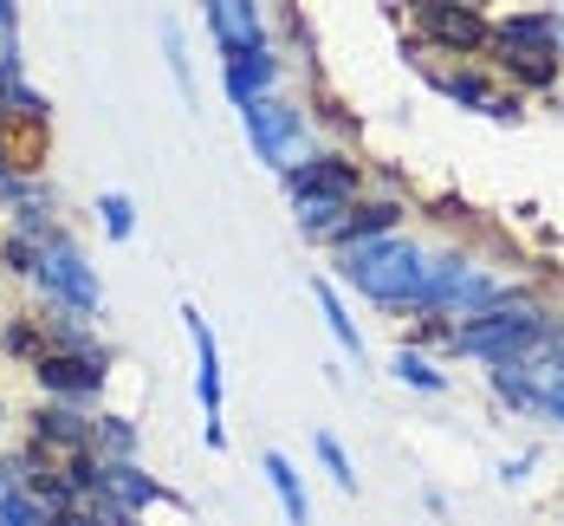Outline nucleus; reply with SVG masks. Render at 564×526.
I'll list each match as a JSON object with an SVG mask.
<instances>
[{"label": "nucleus", "mask_w": 564, "mask_h": 526, "mask_svg": "<svg viewBox=\"0 0 564 526\" xmlns=\"http://www.w3.org/2000/svg\"><path fill=\"white\" fill-rule=\"evenodd\" d=\"M344 287H357L377 305H415L422 299V280H429V254L415 240H364V247H344Z\"/></svg>", "instance_id": "1"}, {"label": "nucleus", "mask_w": 564, "mask_h": 526, "mask_svg": "<svg viewBox=\"0 0 564 526\" xmlns=\"http://www.w3.org/2000/svg\"><path fill=\"white\" fill-rule=\"evenodd\" d=\"M552 332V319L532 305V299H500L487 312H474L467 325H454V351L467 357H487V364H519L525 351Z\"/></svg>", "instance_id": "2"}, {"label": "nucleus", "mask_w": 564, "mask_h": 526, "mask_svg": "<svg viewBox=\"0 0 564 526\" xmlns=\"http://www.w3.org/2000/svg\"><path fill=\"white\" fill-rule=\"evenodd\" d=\"M240 124H247V143H253V157L260 163H273V170H299L305 157H312V130H305V117L280 105V98H253V105H240Z\"/></svg>", "instance_id": "3"}, {"label": "nucleus", "mask_w": 564, "mask_h": 526, "mask_svg": "<svg viewBox=\"0 0 564 526\" xmlns=\"http://www.w3.org/2000/svg\"><path fill=\"white\" fill-rule=\"evenodd\" d=\"M507 292L494 287L480 267H467V260H429V280H422V299H415V312H487V305H500Z\"/></svg>", "instance_id": "4"}, {"label": "nucleus", "mask_w": 564, "mask_h": 526, "mask_svg": "<svg viewBox=\"0 0 564 526\" xmlns=\"http://www.w3.org/2000/svg\"><path fill=\"white\" fill-rule=\"evenodd\" d=\"M46 292H53V305L65 312H78V319H91L98 305H105V292H98V273L85 267V254L72 247V240H46V254H40V267H33Z\"/></svg>", "instance_id": "5"}, {"label": "nucleus", "mask_w": 564, "mask_h": 526, "mask_svg": "<svg viewBox=\"0 0 564 526\" xmlns=\"http://www.w3.org/2000/svg\"><path fill=\"white\" fill-rule=\"evenodd\" d=\"M182 325H188V345H195V397H202V442L208 449H221V345H215V332H208V319L195 312V305H182Z\"/></svg>", "instance_id": "6"}, {"label": "nucleus", "mask_w": 564, "mask_h": 526, "mask_svg": "<svg viewBox=\"0 0 564 526\" xmlns=\"http://www.w3.org/2000/svg\"><path fill=\"white\" fill-rule=\"evenodd\" d=\"M40 384H46L53 397H98V390H105V351L91 345V339L46 351V357H40Z\"/></svg>", "instance_id": "7"}, {"label": "nucleus", "mask_w": 564, "mask_h": 526, "mask_svg": "<svg viewBox=\"0 0 564 526\" xmlns=\"http://www.w3.org/2000/svg\"><path fill=\"white\" fill-rule=\"evenodd\" d=\"M415 7V26L435 40V46H448V53H474L480 40H487V20L467 7V0H409Z\"/></svg>", "instance_id": "8"}, {"label": "nucleus", "mask_w": 564, "mask_h": 526, "mask_svg": "<svg viewBox=\"0 0 564 526\" xmlns=\"http://www.w3.org/2000/svg\"><path fill=\"white\" fill-rule=\"evenodd\" d=\"M208 33L227 58L267 53V26H260V7L253 0H208Z\"/></svg>", "instance_id": "9"}, {"label": "nucleus", "mask_w": 564, "mask_h": 526, "mask_svg": "<svg viewBox=\"0 0 564 526\" xmlns=\"http://www.w3.org/2000/svg\"><path fill=\"white\" fill-rule=\"evenodd\" d=\"M292 182V195H357V163H344V157H305L299 170L285 175Z\"/></svg>", "instance_id": "10"}, {"label": "nucleus", "mask_w": 564, "mask_h": 526, "mask_svg": "<svg viewBox=\"0 0 564 526\" xmlns=\"http://www.w3.org/2000/svg\"><path fill=\"white\" fill-rule=\"evenodd\" d=\"M280 85V65L267 53H247V58H227V98L234 105H253V98H273Z\"/></svg>", "instance_id": "11"}, {"label": "nucleus", "mask_w": 564, "mask_h": 526, "mask_svg": "<svg viewBox=\"0 0 564 526\" xmlns=\"http://www.w3.org/2000/svg\"><path fill=\"white\" fill-rule=\"evenodd\" d=\"M98 501H111L117 514H137V507L163 501V487H156L150 474H137L130 462H105V494H98Z\"/></svg>", "instance_id": "12"}, {"label": "nucleus", "mask_w": 564, "mask_h": 526, "mask_svg": "<svg viewBox=\"0 0 564 526\" xmlns=\"http://www.w3.org/2000/svg\"><path fill=\"white\" fill-rule=\"evenodd\" d=\"M442 92H448L454 105H474V111H487V117H519V98H500L480 72H448Z\"/></svg>", "instance_id": "13"}, {"label": "nucleus", "mask_w": 564, "mask_h": 526, "mask_svg": "<svg viewBox=\"0 0 564 526\" xmlns=\"http://www.w3.org/2000/svg\"><path fill=\"white\" fill-rule=\"evenodd\" d=\"M40 449H65V455H85L91 449V422L72 416V409H40Z\"/></svg>", "instance_id": "14"}, {"label": "nucleus", "mask_w": 564, "mask_h": 526, "mask_svg": "<svg viewBox=\"0 0 564 526\" xmlns=\"http://www.w3.org/2000/svg\"><path fill=\"white\" fill-rule=\"evenodd\" d=\"M395 222H402V208H395V202H370V208H350V222H344L332 240H344V247H364V240H383Z\"/></svg>", "instance_id": "15"}, {"label": "nucleus", "mask_w": 564, "mask_h": 526, "mask_svg": "<svg viewBox=\"0 0 564 526\" xmlns=\"http://www.w3.org/2000/svg\"><path fill=\"white\" fill-rule=\"evenodd\" d=\"M267 481H273V494H280L285 520H292V526H312V501H305V487H299V474H292V462H285L280 449L267 455Z\"/></svg>", "instance_id": "16"}, {"label": "nucleus", "mask_w": 564, "mask_h": 526, "mask_svg": "<svg viewBox=\"0 0 564 526\" xmlns=\"http://www.w3.org/2000/svg\"><path fill=\"white\" fill-rule=\"evenodd\" d=\"M299 202V228L318 234V240H332L344 228V215H350V202L344 195H292Z\"/></svg>", "instance_id": "17"}, {"label": "nucleus", "mask_w": 564, "mask_h": 526, "mask_svg": "<svg viewBox=\"0 0 564 526\" xmlns=\"http://www.w3.org/2000/svg\"><path fill=\"white\" fill-rule=\"evenodd\" d=\"M312 299H318V305H325V325H332V339H338V345L350 351V357H364V332H357V325H350V312H344L338 287H332V280H312Z\"/></svg>", "instance_id": "18"}, {"label": "nucleus", "mask_w": 564, "mask_h": 526, "mask_svg": "<svg viewBox=\"0 0 564 526\" xmlns=\"http://www.w3.org/2000/svg\"><path fill=\"white\" fill-rule=\"evenodd\" d=\"M500 46H519V53H545V58H552V20H532V13H525V20H507V26H500Z\"/></svg>", "instance_id": "19"}, {"label": "nucleus", "mask_w": 564, "mask_h": 526, "mask_svg": "<svg viewBox=\"0 0 564 526\" xmlns=\"http://www.w3.org/2000/svg\"><path fill=\"white\" fill-rule=\"evenodd\" d=\"M91 449H105L111 462H130V449H137V429H130L123 416H105V422H91Z\"/></svg>", "instance_id": "20"}, {"label": "nucleus", "mask_w": 564, "mask_h": 526, "mask_svg": "<svg viewBox=\"0 0 564 526\" xmlns=\"http://www.w3.org/2000/svg\"><path fill=\"white\" fill-rule=\"evenodd\" d=\"M312 449H318V462L332 468V481H338L344 494H357V468H350V455L338 449V436H332V429H318V436H312Z\"/></svg>", "instance_id": "21"}, {"label": "nucleus", "mask_w": 564, "mask_h": 526, "mask_svg": "<svg viewBox=\"0 0 564 526\" xmlns=\"http://www.w3.org/2000/svg\"><path fill=\"white\" fill-rule=\"evenodd\" d=\"M98 215H105V234H111V240H130V234H137V208H130L123 189H111V195L98 202Z\"/></svg>", "instance_id": "22"}, {"label": "nucleus", "mask_w": 564, "mask_h": 526, "mask_svg": "<svg viewBox=\"0 0 564 526\" xmlns=\"http://www.w3.org/2000/svg\"><path fill=\"white\" fill-rule=\"evenodd\" d=\"M395 377L402 384H415V390H442L448 377L442 371H429V357H415V351H395Z\"/></svg>", "instance_id": "23"}, {"label": "nucleus", "mask_w": 564, "mask_h": 526, "mask_svg": "<svg viewBox=\"0 0 564 526\" xmlns=\"http://www.w3.org/2000/svg\"><path fill=\"white\" fill-rule=\"evenodd\" d=\"M20 65V26H13V0H0V78H13Z\"/></svg>", "instance_id": "24"}, {"label": "nucleus", "mask_w": 564, "mask_h": 526, "mask_svg": "<svg viewBox=\"0 0 564 526\" xmlns=\"http://www.w3.org/2000/svg\"><path fill=\"white\" fill-rule=\"evenodd\" d=\"M532 384H539V416L564 422V371H539Z\"/></svg>", "instance_id": "25"}, {"label": "nucleus", "mask_w": 564, "mask_h": 526, "mask_svg": "<svg viewBox=\"0 0 564 526\" xmlns=\"http://www.w3.org/2000/svg\"><path fill=\"white\" fill-rule=\"evenodd\" d=\"M163 46H170V72H175V85H182V98H195V78H188V58H182V33H175L170 20H163Z\"/></svg>", "instance_id": "26"}, {"label": "nucleus", "mask_w": 564, "mask_h": 526, "mask_svg": "<svg viewBox=\"0 0 564 526\" xmlns=\"http://www.w3.org/2000/svg\"><path fill=\"white\" fill-rule=\"evenodd\" d=\"M532 462H539V455H519V462H507V468H500V481H512V487H519V481L532 474Z\"/></svg>", "instance_id": "27"}, {"label": "nucleus", "mask_w": 564, "mask_h": 526, "mask_svg": "<svg viewBox=\"0 0 564 526\" xmlns=\"http://www.w3.org/2000/svg\"><path fill=\"white\" fill-rule=\"evenodd\" d=\"M7 195H13V175H7V163H0V202H7Z\"/></svg>", "instance_id": "28"}, {"label": "nucleus", "mask_w": 564, "mask_h": 526, "mask_svg": "<svg viewBox=\"0 0 564 526\" xmlns=\"http://www.w3.org/2000/svg\"><path fill=\"white\" fill-rule=\"evenodd\" d=\"M7 487H13V474H0V501H7Z\"/></svg>", "instance_id": "29"}]
</instances>
